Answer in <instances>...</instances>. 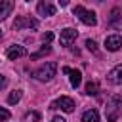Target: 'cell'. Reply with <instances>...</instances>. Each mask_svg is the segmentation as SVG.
Segmentation results:
<instances>
[{"mask_svg":"<svg viewBox=\"0 0 122 122\" xmlns=\"http://www.w3.org/2000/svg\"><path fill=\"white\" fill-rule=\"evenodd\" d=\"M82 122H99V112L95 109H88L82 114Z\"/></svg>","mask_w":122,"mask_h":122,"instance_id":"obj_14","label":"cell"},{"mask_svg":"<svg viewBox=\"0 0 122 122\" xmlns=\"http://www.w3.org/2000/svg\"><path fill=\"white\" fill-rule=\"evenodd\" d=\"M38 13L44 15V17H50V15L55 13V6H51L50 0H40L38 2Z\"/></svg>","mask_w":122,"mask_h":122,"instance_id":"obj_12","label":"cell"},{"mask_svg":"<svg viewBox=\"0 0 122 122\" xmlns=\"http://www.w3.org/2000/svg\"><path fill=\"white\" fill-rule=\"evenodd\" d=\"M38 29V21L34 17H29V15H19L13 23V29L15 30H21V29Z\"/></svg>","mask_w":122,"mask_h":122,"instance_id":"obj_6","label":"cell"},{"mask_svg":"<svg viewBox=\"0 0 122 122\" xmlns=\"http://www.w3.org/2000/svg\"><path fill=\"white\" fill-rule=\"evenodd\" d=\"M50 51H51V48L46 44V46H42L36 53H32V55H30V59H40V57H44V55H46V53H50Z\"/></svg>","mask_w":122,"mask_h":122,"instance_id":"obj_16","label":"cell"},{"mask_svg":"<svg viewBox=\"0 0 122 122\" xmlns=\"http://www.w3.org/2000/svg\"><path fill=\"white\" fill-rule=\"evenodd\" d=\"M6 55H8V59H11V61H15V59H19V57H23V55H27V50H25L23 46H19V44H15V46H10V48L6 50Z\"/></svg>","mask_w":122,"mask_h":122,"instance_id":"obj_9","label":"cell"},{"mask_svg":"<svg viewBox=\"0 0 122 122\" xmlns=\"http://www.w3.org/2000/svg\"><path fill=\"white\" fill-rule=\"evenodd\" d=\"M38 120H40V112L38 111H29L23 116V122H38Z\"/></svg>","mask_w":122,"mask_h":122,"instance_id":"obj_15","label":"cell"},{"mask_svg":"<svg viewBox=\"0 0 122 122\" xmlns=\"http://www.w3.org/2000/svg\"><path fill=\"white\" fill-rule=\"evenodd\" d=\"M27 2H30V0H27Z\"/></svg>","mask_w":122,"mask_h":122,"instance_id":"obj_27","label":"cell"},{"mask_svg":"<svg viewBox=\"0 0 122 122\" xmlns=\"http://www.w3.org/2000/svg\"><path fill=\"white\" fill-rule=\"evenodd\" d=\"M51 122H67L63 116H55V118H51Z\"/></svg>","mask_w":122,"mask_h":122,"instance_id":"obj_23","label":"cell"},{"mask_svg":"<svg viewBox=\"0 0 122 122\" xmlns=\"http://www.w3.org/2000/svg\"><path fill=\"white\" fill-rule=\"evenodd\" d=\"M0 40H2V30H0Z\"/></svg>","mask_w":122,"mask_h":122,"instance_id":"obj_25","label":"cell"},{"mask_svg":"<svg viewBox=\"0 0 122 122\" xmlns=\"http://www.w3.org/2000/svg\"><path fill=\"white\" fill-rule=\"evenodd\" d=\"M86 48H88L90 51H93V53H97V44H95L93 40H86Z\"/></svg>","mask_w":122,"mask_h":122,"instance_id":"obj_19","label":"cell"},{"mask_svg":"<svg viewBox=\"0 0 122 122\" xmlns=\"http://www.w3.org/2000/svg\"><path fill=\"white\" fill-rule=\"evenodd\" d=\"M8 118H10V111L4 109V107H0V122H4V120H8Z\"/></svg>","mask_w":122,"mask_h":122,"instance_id":"obj_20","label":"cell"},{"mask_svg":"<svg viewBox=\"0 0 122 122\" xmlns=\"http://www.w3.org/2000/svg\"><path fill=\"white\" fill-rule=\"evenodd\" d=\"M50 109H61L63 112H72L74 111V101L71 97H67V95H61L59 99H55L50 105Z\"/></svg>","mask_w":122,"mask_h":122,"instance_id":"obj_5","label":"cell"},{"mask_svg":"<svg viewBox=\"0 0 122 122\" xmlns=\"http://www.w3.org/2000/svg\"><path fill=\"white\" fill-rule=\"evenodd\" d=\"M53 40V32H44L42 34V42L44 44H48V42H51Z\"/></svg>","mask_w":122,"mask_h":122,"instance_id":"obj_21","label":"cell"},{"mask_svg":"<svg viewBox=\"0 0 122 122\" xmlns=\"http://www.w3.org/2000/svg\"><path fill=\"white\" fill-rule=\"evenodd\" d=\"M55 71H57V65H55L53 61H48V63L40 65V67L32 72V76H34L38 82H50V80L55 76Z\"/></svg>","mask_w":122,"mask_h":122,"instance_id":"obj_2","label":"cell"},{"mask_svg":"<svg viewBox=\"0 0 122 122\" xmlns=\"http://www.w3.org/2000/svg\"><path fill=\"white\" fill-rule=\"evenodd\" d=\"M107 80L114 86H122V65H116L114 69H111L107 74Z\"/></svg>","mask_w":122,"mask_h":122,"instance_id":"obj_8","label":"cell"},{"mask_svg":"<svg viewBox=\"0 0 122 122\" xmlns=\"http://www.w3.org/2000/svg\"><path fill=\"white\" fill-rule=\"evenodd\" d=\"M15 0H0V21H4L11 11H13Z\"/></svg>","mask_w":122,"mask_h":122,"instance_id":"obj_11","label":"cell"},{"mask_svg":"<svg viewBox=\"0 0 122 122\" xmlns=\"http://www.w3.org/2000/svg\"><path fill=\"white\" fill-rule=\"evenodd\" d=\"M109 25H111L112 29H122V13H120V10H118V8H114V10L111 11Z\"/></svg>","mask_w":122,"mask_h":122,"instance_id":"obj_13","label":"cell"},{"mask_svg":"<svg viewBox=\"0 0 122 122\" xmlns=\"http://www.w3.org/2000/svg\"><path fill=\"white\" fill-rule=\"evenodd\" d=\"M63 72L69 74V80H71V86L72 88H78L80 86V82H82V72L80 71H72L69 67H63Z\"/></svg>","mask_w":122,"mask_h":122,"instance_id":"obj_10","label":"cell"},{"mask_svg":"<svg viewBox=\"0 0 122 122\" xmlns=\"http://www.w3.org/2000/svg\"><path fill=\"white\" fill-rule=\"evenodd\" d=\"M72 13H74V15H76L84 25H88V27L97 25V15H95V11H90V10H86L84 6H76Z\"/></svg>","mask_w":122,"mask_h":122,"instance_id":"obj_3","label":"cell"},{"mask_svg":"<svg viewBox=\"0 0 122 122\" xmlns=\"http://www.w3.org/2000/svg\"><path fill=\"white\" fill-rule=\"evenodd\" d=\"M6 86H8V78H6L4 74H0V90H4Z\"/></svg>","mask_w":122,"mask_h":122,"instance_id":"obj_22","label":"cell"},{"mask_svg":"<svg viewBox=\"0 0 122 122\" xmlns=\"http://www.w3.org/2000/svg\"><path fill=\"white\" fill-rule=\"evenodd\" d=\"M97 2H103V0H97Z\"/></svg>","mask_w":122,"mask_h":122,"instance_id":"obj_26","label":"cell"},{"mask_svg":"<svg viewBox=\"0 0 122 122\" xmlns=\"http://www.w3.org/2000/svg\"><path fill=\"white\" fill-rule=\"evenodd\" d=\"M21 95H23V92H21V90H15V92H11V93H10V97H8V103H10V105H15V103H19Z\"/></svg>","mask_w":122,"mask_h":122,"instance_id":"obj_17","label":"cell"},{"mask_svg":"<svg viewBox=\"0 0 122 122\" xmlns=\"http://www.w3.org/2000/svg\"><path fill=\"white\" fill-rule=\"evenodd\" d=\"M69 2H71V0H59V6L65 8V6H69Z\"/></svg>","mask_w":122,"mask_h":122,"instance_id":"obj_24","label":"cell"},{"mask_svg":"<svg viewBox=\"0 0 122 122\" xmlns=\"http://www.w3.org/2000/svg\"><path fill=\"white\" fill-rule=\"evenodd\" d=\"M97 92H99V84L97 82H88L86 84V93L88 95H95Z\"/></svg>","mask_w":122,"mask_h":122,"instance_id":"obj_18","label":"cell"},{"mask_svg":"<svg viewBox=\"0 0 122 122\" xmlns=\"http://www.w3.org/2000/svg\"><path fill=\"white\" fill-rule=\"evenodd\" d=\"M105 48L109 51H118L122 48V36L120 34H111L105 38Z\"/></svg>","mask_w":122,"mask_h":122,"instance_id":"obj_7","label":"cell"},{"mask_svg":"<svg viewBox=\"0 0 122 122\" xmlns=\"http://www.w3.org/2000/svg\"><path fill=\"white\" fill-rule=\"evenodd\" d=\"M76 36H78V30L72 29V27H67V29H63L61 34H59V44L65 46V48H71V46L74 44Z\"/></svg>","mask_w":122,"mask_h":122,"instance_id":"obj_4","label":"cell"},{"mask_svg":"<svg viewBox=\"0 0 122 122\" xmlns=\"http://www.w3.org/2000/svg\"><path fill=\"white\" fill-rule=\"evenodd\" d=\"M120 114H122V95L112 93V95L107 99V107H105L107 122H116Z\"/></svg>","mask_w":122,"mask_h":122,"instance_id":"obj_1","label":"cell"}]
</instances>
